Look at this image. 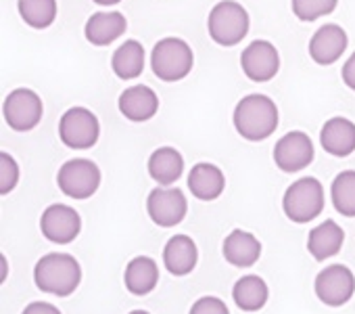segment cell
Segmentation results:
<instances>
[{
  "instance_id": "cell-1",
  "label": "cell",
  "mask_w": 355,
  "mask_h": 314,
  "mask_svg": "<svg viewBox=\"0 0 355 314\" xmlns=\"http://www.w3.org/2000/svg\"><path fill=\"white\" fill-rule=\"evenodd\" d=\"M278 107L266 94H247L234 107V128L245 140H266L278 128Z\"/></svg>"
},
{
  "instance_id": "cell-2",
  "label": "cell",
  "mask_w": 355,
  "mask_h": 314,
  "mask_svg": "<svg viewBox=\"0 0 355 314\" xmlns=\"http://www.w3.org/2000/svg\"><path fill=\"white\" fill-rule=\"evenodd\" d=\"M34 283L44 293L67 297L82 283V266L69 254H46L36 262Z\"/></svg>"
},
{
  "instance_id": "cell-3",
  "label": "cell",
  "mask_w": 355,
  "mask_h": 314,
  "mask_svg": "<svg viewBox=\"0 0 355 314\" xmlns=\"http://www.w3.org/2000/svg\"><path fill=\"white\" fill-rule=\"evenodd\" d=\"M195 63L193 49L182 38H163L155 44L150 53L153 74L163 82L184 80Z\"/></svg>"
},
{
  "instance_id": "cell-4",
  "label": "cell",
  "mask_w": 355,
  "mask_h": 314,
  "mask_svg": "<svg viewBox=\"0 0 355 314\" xmlns=\"http://www.w3.org/2000/svg\"><path fill=\"white\" fill-rule=\"evenodd\" d=\"M282 210L286 218L295 224H305L315 220L324 210L322 183L311 176H303L295 181L282 197Z\"/></svg>"
},
{
  "instance_id": "cell-5",
  "label": "cell",
  "mask_w": 355,
  "mask_h": 314,
  "mask_svg": "<svg viewBox=\"0 0 355 314\" xmlns=\"http://www.w3.org/2000/svg\"><path fill=\"white\" fill-rule=\"evenodd\" d=\"M207 30L220 47H234L249 34V13L234 0H222L209 13Z\"/></svg>"
},
{
  "instance_id": "cell-6",
  "label": "cell",
  "mask_w": 355,
  "mask_h": 314,
  "mask_svg": "<svg viewBox=\"0 0 355 314\" xmlns=\"http://www.w3.org/2000/svg\"><path fill=\"white\" fill-rule=\"evenodd\" d=\"M59 189L71 199H88L98 191L101 170L90 160H69L57 174Z\"/></svg>"
},
{
  "instance_id": "cell-7",
  "label": "cell",
  "mask_w": 355,
  "mask_h": 314,
  "mask_svg": "<svg viewBox=\"0 0 355 314\" xmlns=\"http://www.w3.org/2000/svg\"><path fill=\"white\" fill-rule=\"evenodd\" d=\"M101 134L98 117L86 107H71L59 122V136L69 149H90L96 144Z\"/></svg>"
},
{
  "instance_id": "cell-8",
  "label": "cell",
  "mask_w": 355,
  "mask_h": 314,
  "mask_svg": "<svg viewBox=\"0 0 355 314\" xmlns=\"http://www.w3.org/2000/svg\"><path fill=\"white\" fill-rule=\"evenodd\" d=\"M313 289L322 304L330 308L345 306L355 293V274L345 264H332L315 276Z\"/></svg>"
},
{
  "instance_id": "cell-9",
  "label": "cell",
  "mask_w": 355,
  "mask_h": 314,
  "mask_svg": "<svg viewBox=\"0 0 355 314\" xmlns=\"http://www.w3.org/2000/svg\"><path fill=\"white\" fill-rule=\"evenodd\" d=\"M146 212L148 218L163 229L180 224L189 212V201L180 189L173 187H159L153 189L146 197Z\"/></svg>"
},
{
  "instance_id": "cell-10",
  "label": "cell",
  "mask_w": 355,
  "mask_h": 314,
  "mask_svg": "<svg viewBox=\"0 0 355 314\" xmlns=\"http://www.w3.org/2000/svg\"><path fill=\"white\" fill-rule=\"evenodd\" d=\"M3 113H5L7 124L13 130L28 132L40 124L42 113H44V105H42V99L34 90L17 88L5 99Z\"/></svg>"
},
{
  "instance_id": "cell-11",
  "label": "cell",
  "mask_w": 355,
  "mask_h": 314,
  "mask_svg": "<svg viewBox=\"0 0 355 314\" xmlns=\"http://www.w3.org/2000/svg\"><path fill=\"white\" fill-rule=\"evenodd\" d=\"M313 155H315L313 142L301 130H293L284 134L274 147V162L286 174H297L305 170L313 162Z\"/></svg>"
},
{
  "instance_id": "cell-12",
  "label": "cell",
  "mask_w": 355,
  "mask_h": 314,
  "mask_svg": "<svg viewBox=\"0 0 355 314\" xmlns=\"http://www.w3.org/2000/svg\"><path fill=\"white\" fill-rule=\"evenodd\" d=\"M40 231L51 243L67 245L80 235L82 218L73 208L63 204H53L51 208L44 210L40 218Z\"/></svg>"
},
{
  "instance_id": "cell-13",
  "label": "cell",
  "mask_w": 355,
  "mask_h": 314,
  "mask_svg": "<svg viewBox=\"0 0 355 314\" xmlns=\"http://www.w3.org/2000/svg\"><path fill=\"white\" fill-rule=\"evenodd\" d=\"M241 67L253 82H270L280 69L278 49L268 40L251 42L241 55Z\"/></svg>"
},
{
  "instance_id": "cell-14",
  "label": "cell",
  "mask_w": 355,
  "mask_h": 314,
  "mask_svg": "<svg viewBox=\"0 0 355 314\" xmlns=\"http://www.w3.org/2000/svg\"><path fill=\"white\" fill-rule=\"evenodd\" d=\"M347 32L336 24L322 26L309 40V57L318 65H332L347 49Z\"/></svg>"
},
{
  "instance_id": "cell-15",
  "label": "cell",
  "mask_w": 355,
  "mask_h": 314,
  "mask_svg": "<svg viewBox=\"0 0 355 314\" xmlns=\"http://www.w3.org/2000/svg\"><path fill=\"white\" fill-rule=\"evenodd\" d=\"M199 262L197 243L189 235H173L163 247V266L173 276H187Z\"/></svg>"
},
{
  "instance_id": "cell-16",
  "label": "cell",
  "mask_w": 355,
  "mask_h": 314,
  "mask_svg": "<svg viewBox=\"0 0 355 314\" xmlns=\"http://www.w3.org/2000/svg\"><path fill=\"white\" fill-rule=\"evenodd\" d=\"M119 111L130 122H148L159 111V97L144 84H136L119 94Z\"/></svg>"
},
{
  "instance_id": "cell-17",
  "label": "cell",
  "mask_w": 355,
  "mask_h": 314,
  "mask_svg": "<svg viewBox=\"0 0 355 314\" xmlns=\"http://www.w3.org/2000/svg\"><path fill=\"white\" fill-rule=\"evenodd\" d=\"M322 149L332 157H347L355 151V124L347 117H330L320 130Z\"/></svg>"
},
{
  "instance_id": "cell-18",
  "label": "cell",
  "mask_w": 355,
  "mask_h": 314,
  "mask_svg": "<svg viewBox=\"0 0 355 314\" xmlns=\"http://www.w3.org/2000/svg\"><path fill=\"white\" fill-rule=\"evenodd\" d=\"M128 22L119 11H98L86 22V40L94 47H107L125 34Z\"/></svg>"
},
{
  "instance_id": "cell-19",
  "label": "cell",
  "mask_w": 355,
  "mask_h": 314,
  "mask_svg": "<svg viewBox=\"0 0 355 314\" xmlns=\"http://www.w3.org/2000/svg\"><path fill=\"white\" fill-rule=\"evenodd\" d=\"M222 251H224V258L228 264H232L236 268H249L261 256V241L249 231L234 229L224 239Z\"/></svg>"
},
{
  "instance_id": "cell-20",
  "label": "cell",
  "mask_w": 355,
  "mask_h": 314,
  "mask_svg": "<svg viewBox=\"0 0 355 314\" xmlns=\"http://www.w3.org/2000/svg\"><path fill=\"white\" fill-rule=\"evenodd\" d=\"M184 172V157L173 147H159L148 157V174L161 187H171Z\"/></svg>"
},
{
  "instance_id": "cell-21",
  "label": "cell",
  "mask_w": 355,
  "mask_h": 314,
  "mask_svg": "<svg viewBox=\"0 0 355 314\" xmlns=\"http://www.w3.org/2000/svg\"><path fill=\"white\" fill-rule=\"evenodd\" d=\"M189 189L191 193L201 201H214L218 199L226 189V176L224 172L214 164H197L189 174Z\"/></svg>"
},
{
  "instance_id": "cell-22",
  "label": "cell",
  "mask_w": 355,
  "mask_h": 314,
  "mask_svg": "<svg viewBox=\"0 0 355 314\" xmlns=\"http://www.w3.org/2000/svg\"><path fill=\"white\" fill-rule=\"evenodd\" d=\"M343 241H345V231L334 220H326L311 229L307 237V251L311 254V258L322 262L336 256L343 247Z\"/></svg>"
},
{
  "instance_id": "cell-23",
  "label": "cell",
  "mask_w": 355,
  "mask_h": 314,
  "mask_svg": "<svg viewBox=\"0 0 355 314\" xmlns=\"http://www.w3.org/2000/svg\"><path fill=\"white\" fill-rule=\"evenodd\" d=\"M123 283L134 295H148L159 283V266L148 256H136L128 262Z\"/></svg>"
},
{
  "instance_id": "cell-24",
  "label": "cell",
  "mask_w": 355,
  "mask_h": 314,
  "mask_svg": "<svg viewBox=\"0 0 355 314\" xmlns=\"http://www.w3.org/2000/svg\"><path fill=\"white\" fill-rule=\"evenodd\" d=\"M268 285L257 274H245L241 276L232 287V299L234 304L245 312H257L268 301Z\"/></svg>"
},
{
  "instance_id": "cell-25",
  "label": "cell",
  "mask_w": 355,
  "mask_h": 314,
  "mask_svg": "<svg viewBox=\"0 0 355 314\" xmlns=\"http://www.w3.org/2000/svg\"><path fill=\"white\" fill-rule=\"evenodd\" d=\"M111 67L121 80H134L144 72V47L138 40H125L111 57Z\"/></svg>"
},
{
  "instance_id": "cell-26",
  "label": "cell",
  "mask_w": 355,
  "mask_h": 314,
  "mask_svg": "<svg viewBox=\"0 0 355 314\" xmlns=\"http://www.w3.org/2000/svg\"><path fill=\"white\" fill-rule=\"evenodd\" d=\"M330 197L338 214L355 218V170H345L332 181Z\"/></svg>"
},
{
  "instance_id": "cell-27",
  "label": "cell",
  "mask_w": 355,
  "mask_h": 314,
  "mask_svg": "<svg viewBox=\"0 0 355 314\" xmlns=\"http://www.w3.org/2000/svg\"><path fill=\"white\" fill-rule=\"evenodd\" d=\"M17 9L30 28L44 30L57 17V0H19Z\"/></svg>"
},
{
  "instance_id": "cell-28",
  "label": "cell",
  "mask_w": 355,
  "mask_h": 314,
  "mask_svg": "<svg viewBox=\"0 0 355 314\" xmlns=\"http://www.w3.org/2000/svg\"><path fill=\"white\" fill-rule=\"evenodd\" d=\"M338 0H291V7L297 19L301 22H315L320 17L330 15L336 9Z\"/></svg>"
},
{
  "instance_id": "cell-29",
  "label": "cell",
  "mask_w": 355,
  "mask_h": 314,
  "mask_svg": "<svg viewBox=\"0 0 355 314\" xmlns=\"http://www.w3.org/2000/svg\"><path fill=\"white\" fill-rule=\"evenodd\" d=\"M19 183V166L9 153H0V193H11Z\"/></svg>"
},
{
  "instance_id": "cell-30",
  "label": "cell",
  "mask_w": 355,
  "mask_h": 314,
  "mask_svg": "<svg viewBox=\"0 0 355 314\" xmlns=\"http://www.w3.org/2000/svg\"><path fill=\"white\" fill-rule=\"evenodd\" d=\"M189 314H230V310L224 299H220L216 295H205V297H199L191 306Z\"/></svg>"
},
{
  "instance_id": "cell-31",
  "label": "cell",
  "mask_w": 355,
  "mask_h": 314,
  "mask_svg": "<svg viewBox=\"0 0 355 314\" xmlns=\"http://www.w3.org/2000/svg\"><path fill=\"white\" fill-rule=\"evenodd\" d=\"M21 314H61V310L46 301H32L24 308Z\"/></svg>"
},
{
  "instance_id": "cell-32",
  "label": "cell",
  "mask_w": 355,
  "mask_h": 314,
  "mask_svg": "<svg viewBox=\"0 0 355 314\" xmlns=\"http://www.w3.org/2000/svg\"><path fill=\"white\" fill-rule=\"evenodd\" d=\"M340 76H343V82H345L351 90H355V53L345 61Z\"/></svg>"
},
{
  "instance_id": "cell-33",
  "label": "cell",
  "mask_w": 355,
  "mask_h": 314,
  "mask_svg": "<svg viewBox=\"0 0 355 314\" xmlns=\"http://www.w3.org/2000/svg\"><path fill=\"white\" fill-rule=\"evenodd\" d=\"M96 5H101V7H115V5H119L121 0H94Z\"/></svg>"
},
{
  "instance_id": "cell-34",
  "label": "cell",
  "mask_w": 355,
  "mask_h": 314,
  "mask_svg": "<svg viewBox=\"0 0 355 314\" xmlns=\"http://www.w3.org/2000/svg\"><path fill=\"white\" fill-rule=\"evenodd\" d=\"M0 260H3V281H5L7 279V258L0 256Z\"/></svg>"
},
{
  "instance_id": "cell-35",
  "label": "cell",
  "mask_w": 355,
  "mask_h": 314,
  "mask_svg": "<svg viewBox=\"0 0 355 314\" xmlns=\"http://www.w3.org/2000/svg\"><path fill=\"white\" fill-rule=\"evenodd\" d=\"M130 314H150V312H146V310H132Z\"/></svg>"
}]
</instances>
